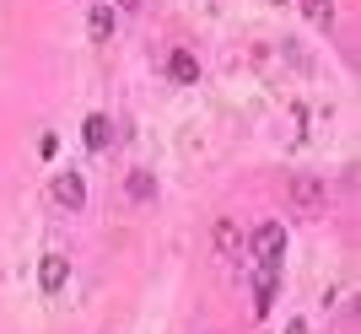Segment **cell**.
<instances>
[{
  "instance_id": "4fadbf2b",
  "label": "cell",
  "mask_w": 361,
  "mask_h": 334,
  "mask_svg": "<svg viewBox=\"0 0 361 334\" xmlns=\"http://www.w3.org/2000/svg\"><path fill=\"white\" fill-rule=\"evenodd\" d=\"M270 6H281V0H270Z\"/></svg>"
},
{
  "instance_id": "277c9868",
  "label": "cell",
  "mask_w": 361,
  "mask_h": 334,
  "mask_svg": "<svg viewBox=\"0 0 361 334\" xmlns=\"http://www.w3.org/2000/svg\"><path fill=\"white\" fill-rule=\"evenodd\" d=\"M65 280H71V264H65V254H44V264H38V286L54 297V291H65Z\"/></svg>"
},
{
  "instance_id": "8992f818",
  "label": "cell",
  "mask_w": 361,
  "mask_h": 334,
  "mask_svg": "<svg viewBox=\"0 0 361 334\" xmlns=\"http://www.w3.org/2000/svg\"><path fill=\"white\" fill-rule=\"evenodd\" d=\"M167 76L173 81H200V60L189 49H173V54H167Z\"/></svg>"
},
{
  "instance_id": "3957f363",
  "label": "cell",
  "mask_w": 361,
  "mask_h": 334,
  "mask_svg": "<svg viewBox=\"0 0 361 334\" xmlns=\"http://www.w3.org/2000/svg\"><path fill=\"white\" fill-rule=\"evenodd\" d=\"M49 189H54V205H65V211H81V205H87V183H81V173H60Z\"/></svg>"
},
{
  "instance_id": "7c38bea8",
  "label": "cell",
  "mask_w": 361,
  "mask_h": 334,
  "mask_svg": "<svg viewBox=\"0 0 361 334\" xmlns=\"http://www.w3.org/2000/svg\"><path fill=\"white\" fill-rule=\"evenodd\" d=\"M114 6H119V11H140V6H146V0H114Z\"/></svg>"
},
{
  "instance_id": "8fae6325",
  "label": "cell",
  "mask_w": 361,
  "mask_h": 334,
  "mask_svg": "<svg viewBox=\"0 0 361 334\" xmlns=\"http://www.w3.org/2000/svg\"><path fill=\"white\" fill-rule=\"evenodd\" d=\"M87 27H92V38H108V32H114V11H108V6H97Z\"/></svg>"
},
{
  "instance_id": "6da1fadb",
  "label": "cell",
  "mask_w": 361,
  "mask_h": 334,
  "mask_svg": "<svg viewBox=\"0 0 361 334\" xmlns=\"http://www.w3.org/2000/svg\"><path fill=\"white\" fill-rule=\"evenodd\" d=\"M248 254L259 259V270H275V275H281V259H286V227H275V221H264V227L254 232V243H248Z\"/></svg>"
},
{
  "instance_id": "ba28073f",
  "label": "cell",
  "mask_w": 361,
  "mask_h": 334,
  "mask_svg": "<svg viewBox=\"0 0 361 334\" xmlns=\"http://www.w3.org/2000/svg\"><path fill=\"white\" fill-rule=\"evenodd\" d=\"M216 248H221V259H243V232H238V221H216Z\"/></svg>"
},
{
  "instance_id": "30bf717a",
  "label": "cell",
  "mask_w": 361,
  "mask_h": 334,
  "mask_svg": "<svg viewBox=\"0 0 361 334\" xmlns=\"http://www.w3.org/2000/svg\"><path fill=\"white\" fill-rule=\"evenodd\" d=\"M130 199H157V178L151 173H130Z\"/></svg>"
},
{
  "instance_id": "7a4b0ae2",
  "label": "cell",
  "mask_w": 361,
  "mask_h": 334,
  "mask_svg": "<svg viewBox=\"0 0 361 334\" xmlns=\"http://www.w3.org/2000/svg\"><path fill=\"white\" fill-rule=\"evenodd\" d=\"M286 199L297 205L302 216H318L324 205H329V189H324L318 178H307V173H291V178H286Z\"/></svg>"
},
{
  "instance_id": "52a82bcc",
  "label": "cell",
  "mask_w": 361,
  "mask_h": 334,
  "mask_svg": "<svg viewBox=\"0 0 361 334\" xmlns=\"http://www.w3.org/2000/svg\"><path fill=\"white\" fill-rule=\"evenodd\" d=\"M81 135H87V146H92V151H108V140H114V119H108V113H92Z\"/></svg>"
},
{
  "instance_id": "9c48e42d",
  "label": "cell",
  "mask_w": 361,
  "mask_h": 334,
  "mask_svg": "<svg viewBox=\"0 0 361 334\" xmlns=\"http://www.w3.org/2000/svg\"><path fill=\"white\" fill-rule=\"evenodd\" d=\"M302 11L313 27H334V0H302Z\"/></svg>"
},
{
  "instance_id": "5b68a950",
  "label": "cell",
  "mask_w": 361,
  "mask_h": 334,
  "mask_svg": "<svg viewBox=\"0 0 361 334\" xmlns=\"http://www.w3.org/2000/svg\"><path fill=\"white\" fill-rule=\"evenodd\" d=\"M275 291H281V275H275V270H259L254 275V313H270V307H275Z\"/></svg>"
}]
</instances>
